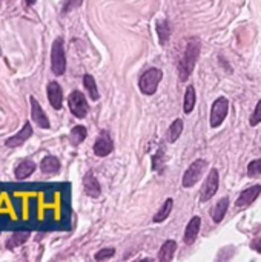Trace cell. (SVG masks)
<instances>
[{"instance_id":"obj_8","label":"cell","mask_w":261,"mask_h":262,"mask_svg":"<svg viewBox=\"0 0 261 262\" xmlns=\"http://www.w3.org/2000/svg\"><path fill=\"white\" fill-rule=\"evenodd\" d=\"M114 150V143L109 136V133L106 131H103L100 133V136L95 139V144H94V153L97 156H108L111 152Z\"/></svg>"},{"instance_id":"obj_18","label":"cell","mask_w":261,"mask_h":262,"mask_svg":"<svg viewBox=\"0 0 261 262\" xmlns=\"http://www.w3.org/2000/svg\"><path fill=\"white\" fill-rule=\"evenodd\" d=\"M40 169H42L43 173H48V175L57 173L60 170V161L55 156H45L42 159V163H40Z\"/></svg>"},{"instance_id":"obj_14","label":"cell","mask_w":261,"mask_h":262,"mask_svg":"<svg viewBox=\"0 0 261 262\" xmlns=\"http://www.w3.org/2000/svg\"><path fill=\"white\" fill-rule=\"evenodd\" d=\"M31 135H32V126H31V123H26L23 126V129L20 131L17 135H14V136H11V138L6 139V146L8 147H18V146H22Z\"/></svg>"},{"instance_id":"obj_20","label":"cell","mask_w":261,"mask_h":262,"mask_svg":"<svg viewBox=\"0 0 261 262\" xmlns=\"http://www.w3.org/2000/svg\"><path fill=\"white\" fill-rule=\"evenodd\" d=\"M197 103V94H195V88L192 85H189L186 88V94H185V100H183V111L185 114H191L195 108Z\"/></svg>"},{"instance_id":"obj_25","label":"cell","mask_w":261,"mask_h":262,"mask_svg":"<svg viewBox=\"0 0 261 262\" xmlns=\"http://www.w3.org/2000/svg\"><path fill=\"white\" fill-rule=\"evenodd\" d=\"M157 34H158V38H160V43L165 45L169 37H171V26L166 20H160L157 23Z\"/></svg>"},{"instance_id":"obj_5","label":"cell","mask_w":261,"mask_h":262,"mask_svg":"<svg viewBox=\"0 0 261 262\" xmlns=\"http://www.w3.org/2000/svg\"><path fill=\"white\" fill-rule=\"evenodd\" d=\"M208 167V163L205 159H197L188 167V170L183 175V187H192L197 184V181L202 178L205 169Z\"/></svg>"},{"instance_id":"obj_1","label":"cell","mask_w":261,"mask_h":262,"mask_svg":"<svg viewBox=\"0 0 261 262\" xmlns=\"http://www.w3.org/2000/svg\"><path fill=\"white\" fill-rule=\"evenodd\" d=\"M198 57H200V42L197 38H191L186 45L185 54L182 58H180V63H178V75H180V80H182V82H186V80L191 77Z\"/></svg>"},{"instance_id":"obj_7","label":"cell","mask_w":261,"mask_h":262,"mask_svg":"<svg viewBox=\"0 0 261 262\" xmlns=\"http://www.w3.org/2000/svg\"><path fill=\"white\" fill-rule=\"evenodd\" d=\"M218 186H220V175H218V170L217 169H212L205 181V184L202 187V192H200V201L202 203H206L209 201L218 190Z\"/></svg>"},{"instance_id":"obj_19","label":"cell","mask_w":261,"mask_h":262,"mask_svg":"<svg viewBox=\"0 0 261 262\" xmlns=\"http://www.w3.org/2000/svg\"><path fill=\"white\" fill-rule=\"evenodd\" d=\"M29 236H31V233H29V232H26V230H22V232H14V233H12V236L8 239V243H6V249L12 250V249L18 247V246L25 244Z\"/></svg>"},{"instance_id":"obj_16","label":"cell","mask_w":261,"mask_h":262,"mask_svg":"<svg viewBox=\"0 0 261 262\" xmlns=\"http://www.w3.org/2000/svg\"><path fill=\"white\" fill-rule=\"evenodd\" d=\"M228 209H229V198L228 196H225V198H222L217 203V206H215V209L212 210V219H214V223H222L223 221V218L226 216V212H228Z\"/></svg>"},{"instance_id":"obj_12","label":"cell","mask_w":261,"mask_h":262,"mask_svg":"<svg viewBox=\"0 0 261 262\" xmlns=\"http://www.w3.org/2000/svg\"><path fill=\"white\" fill-rule=\"evenodd\" d=\"M200 226H202V218L200 216H194L191 221H189V224L186 226V230H185V244L191 246L195 243V239L200 233Z\"/></svg>"},{"instance_id":"obj_15","label":"cell","mask_w":261,"mask_h":262,"mask_svg":"<svg viewBox=\"0 0 261 262\" xmlns=\"http://www.w3.org/2000/svg\"><path fill=\"white\" fill-rule=\"evenodd\" d=\"M175 250H177V243L172 239H168L166 243L162 246L158 252V261H163V262H171L174 259V255H175Z\"/></svg>"},{"instance_id":"obj_24","label":"cell","mask_w":261,"mask_h":262,"mask_svg":"<svg viewBox=\"0 0 261 262\" xmlns=\"http://www.w3.org/2000/svg\"><path fill=\"white\" fill-rule=\"evenodd\" d=\"M88 132H86V128L85 126H75L72 128L71 133H69V141H71V144L72 146H78L82 141H85Z\"/></svg>"},{"instance_id":"obj_13","label":"cell","mask_w":261,"mask_h":262,"mask_svg":"<svg viewBox=\"0 0 261 262\" xmlns=\"http://www.w3.org/2000/svg\"><path fill=\"white\" fill-rule=\"evenodd\" d=\"M83 187H85L86 195L91 196V198H97V196H100V193H102V189H100V184H98L97 178L94 176L92 170H89L85 175V178H83Z\"/></svg>"},{"instance_id":"obj_11","label":"cell","mask_w":261,"mask_h":262,"mask_svg":"<svg viewBox=\"0 0 261 262\" xmlns=\"http://www.w3.org/2000/svg\"><path fill=\"white\" fill-rule=\"evenodd\" d=\"M48 100L54 109H62L63 103V91L60 88L57 82H49L48 83Z\"/></svg>"},{"instance_id":"obj_27","label":"cell","mask_w":261,"mask_h":262,"mask_svg":"<svg viewBox=\"0 0 261 262\" xmlns=\"http://www.w3.org/2000/svg\"><path fill=\"white\" fill-rule=\"evenodd\" d=\"M251 126H257V125H260L261 123V100L258 102V105H257V108H255V111H254V114L251 115Z\"/></svg>"},{"instance_id":"obj_3","label":"cell","mask_w":261,"mask_h":262,"mask_svg":"<svg viewBox=\"0 0 261 262\" xmlns=\"http://www.w3.org/2000/svg\"><path fill=\"white\" fill-rule=\"evenodd\" d=\"M51 68L55 75H63L66 71V58H65V48H63V38L58 37L52 43L51 51Z\"/></svg>"},{"instance_id":"obj_23","label":"cell","mask_w":261,"mask_h":262,"mask_svg":"<svg viewBox=\"0 0 261 262\" xmlns=\"http://www.w3.org/2000/svg\"><path fill=\"white\" fill-rule=\"evenodd\" d=\"M172 206H174V199H172V198H168V199L165 201V204L162 206V209H160V210L155 213V216H154V223H163V221L171 215V212H172Z\"/></svg>"},{"instance_id":"obj_17","label":"cell","mask_w":261,"mask_h":262,"mask_svg":"<svg viewBox=\"0 0 261 262\" xmlns=\"http://www.w3.org/2000/svg\"><path fill=\"white\" fill-rule=\"evenodd\" d=\"M35 170V163L31 159H25L22 161L17 167H15V178L17 179H25L28 178L29 175H32Z\"/></svg>"},{"instance_id":"obj_29","label":"cell","mask_w":261,"mask_h":262,"mask_svg":"<svg viewBox=\"0 0 261 262\" xmlns=\"http://www.w3.org/2000/svg\"><path fill=\"white\" fill-rule=\"evenodd\" d=\"M252 249H254L255 252L261 253V238H260V239H257V241H254V244H252Z\"/></svg>"},{"instance_id":"obj_21","label":"cell","mask_w":261,"mask_h":262,"mask_svg":"<svg viewBox=\"0 0 261 262\" xmlns=\"http://www.w3.org/2000/svg\"><path fill=\"white\" fill-rule=\"evenodd\" d=\"M182 132H183V120L177 118L168 129V141L169 143H175V141L180 138V135H182Z\"/></svg>"},{"instance_id":"obj_10","label":"cell","mask_w":261,"mask_h":262,"mask_svg":"<svg viewBox=\"0 0 261 262\" xmlns=\"http://www.w3.org/2000/svg\"><path fill=\"white\" fill-rule=\"evenodd\" d=\"M31 117H32V122L38 126V128H42V129H49V120L46 117V114L43 112L42 106L38 105V102L31 97Z\"/></svg>"},{"instance_id":"obj_9","label":"cell","mask_w":261,"mask_h":262,"mask_svg":"<svg viewBox=\"0 0 261 262\" xmlns=\"http://www.w3.org/2000/svg\"><path fill=\"white\" fill-rule=\"evenodd\" d=\"M260 193H261V186H260V184H255V186H252V187L243 190L242 193H240V198L237 199L235 206H237L238 209L249 207V206L254 203V201L260 196Z\"/></svg>"},{"instance_id":"obj_22","label":"cell","mask_w":261,"mask_h":262,"mask_svg":"<svg viewBox=\"0 0 261 262\" xmlns=\"http://www.w3.org/2000/svg\"><path fill=\"white\" fill-rule=\"evenodd\" d=\"M83 85H85V89L88 91V95L91 97V100H94V102H97V100L100 98V94H98V89H97V83L92 75L86 74L83 77Z\"/></svg>"},{"instance_id":"obj_26","label":"cell","mask_w":261,"mask_h":262,"mask_svg":"<svg viewBox=\"0 0 261 262\" xmlns=\"http://www.w3.org/2000/svg\"><path fill=\"white\" fill-rule=\"evenodd\" d=\"M248 175L255 178L261 175V159H254L248 164Z\"/></svg>"},{"instance_id":"obj_6","label":"cell","mask_w":261,"mask_h":262,"mask_svg":"<svg viewBox=\"0 0 261 262\" xmlns=\"http://www.w3.org/2000/svg\"><path fill=\"white\" fill-rule=\"evenodd\" d=\"M68 106H69L72 115H75L77 118H85L88 114V108H89L85 95L80 91L71 92V95L68 98Z\"/></svg>"},{"instance_id":"obj_31","label":"cell","mask_w":261,"mask_h":262,"mask_svg":"<svg viewBox=\"0 0 261 262\" xmlns=\"http://www.w3.org/2000/svg\"><path fill=\"white\" fill-rule=\"evenodd\" d=\"M25 3H26L28 6H31V5H34V3H35V0H25Z\"/></svg>"},{"instance_id":"obj_28","label":"cell","mask_w":261,"mask_h":262,"mask_svg":"<svg viewBox=\"0 0 261 262\" xmlns=\"http://www.w3.org/2000/svg\"><path fill=\"white\" fill-rule=\"evenodd\" d=\"M115 255V249H102L100 252H97L95 259L97 261H105V259H111Z\"/></svg>"},{"instance_id":"obj_4","label":"cell","mask_w":261,"mask_h":262,"mask_svg":"<svg viewBox=\"0 0 261 262\" xmlns=\"http://www.w3.org/2000/svg\"><path fill=\"white\" fill-rule=\"evenodd\" d=\"M228 112H229V102L228 98L225 97H218L212 108H211V117H209V125L211 128H220L223 125V122L228 117Z\"/></svg>"},{"instance_id":"obj_30","label":"cell","mask_w":261,"mask_h":262,"mask_svg":"<svg viewBox=\"0 0 261 262\" xmlns=\"http://www.w3.org/2000/svg\"><path fill=\"white\" fill-rule=\"evenodd\" d=\"M80 2H82V0H74V2H71V3H68V6L65 8V12H66V11H69V9H71V8L74 6V5H78Z\"/></svg>"},{"instance_id":"obj_2","label":"cell","mask_w":261,"mask_h":262,"mask_svg":"<svg viewBox=\"0 0 261 262\" xmlns=\"http://www.w3.org/2000/svg\"><path fill=\"white\" fill-rule=\"evenodd\" d=\"M162 78H163L162 71H160L158 68H151L140 77L138 88L145 95H154L158 89V83L162 82Z\"/></svg>"}]
</instances>
